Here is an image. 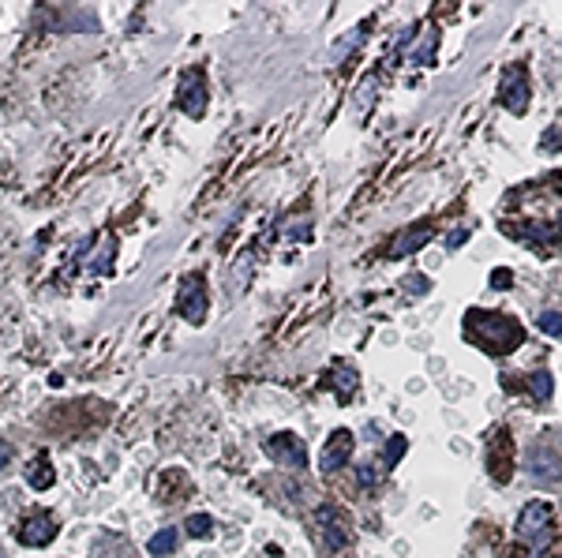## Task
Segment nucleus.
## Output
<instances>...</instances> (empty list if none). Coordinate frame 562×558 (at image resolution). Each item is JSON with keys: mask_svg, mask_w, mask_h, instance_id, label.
<instances>
[{"mask_svg": "<svg viewBox=\"0 0 562 558\" xmlns=\"http://www.w3.org/2000/svg\"><path fill=\"white\" fill-rule=\"evenodd\" d=\"M30 484H34L38 491H46L49 484H53V468H49V457L41 454L38 461H34V472H30Z\"/></svg>", "mask_w": 562, "mask_h": 558, "instance_id": "ddd939ff", "label": "nucleus"}, {"mask_svg": "<svg viewBox=\"0 0 562 558\" xmlns=\"http://www.w3.org/2000/svg\"><path fill=\"white\" fill-rule=\"evenodd\" d=\"M540 330L551 334V337H558L562 334V315L558 311H544V315H540Z\"/></svg>", "mask_w": 562, "mask_h": 558, "instance_id": "dca6fc26", "label": "nucleus"}, {"mask_svg": "<svg viewBox=\"0 0 562 558\" xmlns=\"http://www.w3.org/2000/svg\"><path fill=\"white\" fill-rule=\"evenodd\" d=\"M551 558H562V543L555 547V551H551Z\"/></svg>", "mask_w": 562, "mask_h": 558, "instance_id": "4be33fe9", "label": "nucleus"}, {"mask_svg": "<svg viewBox=\"0 0 562 558\" xmlns=\"http://www.w3.org/2000/svg\"><path fill=\"white\" fill-rule=\"evenodd\" d=\"M53 536H57V517H53L49 510H34L23 524H19V540L27 547H46Z\"/></svg>", "mask_w": 562, "mask_h": 558, "instance_id": "0eeeda50", "label": "nucleus"}, {"mask_svg": "<svg viewBox=\"0 0 562 558\" xmlns=\"http://www.w3.org/2000/svg\"><path fill=\"white\" fill-rule=\"evenodd\" d=\"M558 147H562V131H558V128H551L547 135L540 139V150H558Z\"/></svg>", "mask_w": 562, "mask_h": 558, "instance_id": "6ab92c4d", "label": "nucleus"}, {"mask_svg": "<svg viewBox=\"0 0 562 558\" xmlns=\"http://www.w3.org/2000/svg\"><path fill=\"white\" fill-rule=\"evenodd\" d=\"M517 536L528 547H544L551 540V502H528L517 521Z\"/></svg>", "mask_w": 562, "mask_h": 558, "instance_id": "f03ea898", "label": "nucleus"}, {"mask_svg": "<svg viewBox=\"0 0 562 558\" xmlns=\"http://www.w3.org/2000/svg\"><path fill=\"white\" fill-rule=\"evenodd\" d=\"M510 281H514L510 270H495V273H491V289H506Z\"/></svg>", "mask_w": 562, "mask_h": 558, "instance_id": "aec40b11", "label": "nucleus"}, {"mask_svg": "<svg viewBox=\"0 0 562 558\" xmlns=\"http://www.w3.org/2000/svg\"><path fill=\"white\" fill-rule=\"evenodd\" d=\"M528 386H533V397H536V401H547V397H551V375H547V371H533V375H528Z\"/></svg>", "mask_w": 562, "mask_h": 558, "instance_id": "2eb2a0df", "label": "nucleus"}, {"mask_svg": "<svg viewBox=\"0 0 562 558\" xmlns=\"http://www.w3.org/2000/svg\"><path fill=\"white\" fill-rule=\"evenodd\" d=\"M0 465H4V457H0Z\"/></svg>", "mask_w": 562, "mask_h": 558, "instance_id": "5701e85b", "label": "nucleus"}, {"mask_svg": "<svg viewBox=\"0 0 562 558\" xmlns=\"http://www.w3.org/2000/svg\"><path fill=\"white\" fill-rule=\"evenodd\" d=\"M177 311H180L188 322H196V326L207 319V278H203V273H188V278L180 281Z\"/></svg>", "mask_w": 562, "mask_h": 558, "instance_id": "7ed1b4c3", "label": "nucleus"}, {"mask_svg": "<svg viewBox=\"0 0 562 558\" xmlns=\"http://www.w3.org/2000/svg\"><path fill=\"white\" fill-rule=\"evenodd\" d=\"M405 289H413V292H427V289H431V281H427V278H409V281H405Z\"/></svg>", "mask_w": 562, "mask_h": 558, "instance_id": "412c9836", "label": "nucleus"}, {"mask_svg": "<svg viewBox=\"0 0 562 558\" xmlns=\"http://www.w3.org/2000/svg\"><path fill=\"white\" fill-rule=\"evenodd\" d=\"M502 105L510 109V113H517V116L528 109V79H525V68H514L510 79L502 83Z\"/></svg>", "mask_w": 562, "mask_h": 558, "instance_id": "6e6552de", "label": "nucleus"}, {"mask_svg": "<svg viewBox=\"0 0 562 558\" xmlns=\"http://www.w3.org/2000/svg\"><path fill=\"white\" fill-rule=\"evenodd\" d=\"M510 435L499 431L495 435V442H491V454H488V468H491V476L499 479V484H506L510 479Z\"/></svg>", "mask_w": 562, "mask_h": 558, "instance_id": "1a4fd4ad", "label": "nucleus"}, {"mask_svg": "<svg viewBox=\"0 0 562 558\" xmlns=\"http://www.w3.org/2000/svg\"><path fill=\"white\" fill-rule=\"evenodd\" d=\"M349 450H352V435L349 431H334L327 439V450H322V468L334 472V468H341L349 461Z\"/></svg>", "mask_w": 562, "mask_h": 558, "instance_id": "9d476101", "label": "nucleus"}, {"mask_svg": "<svg viewBox=\"0 0 562 558\" xmlns=\"http://www.w3.org/2000/svg\"><path fill=\"white\" fill-rule=\"evenodd\" d=\"M184 529H188V536H210V517H203V513H196V517H188V524H184Z\"/></svg>", "mask_w": 562, "mask_h": 558, "instance_id": "f3484780", "label": "nucleus"}, {"mask_svg": "<svg viewBox=\"0 0 562 558\" xmlns=\"http://www.w3.org/2000/svg\"><path fill=\"white\" fill-rule=\"evenodd\" d=\"M177 105L188 116H203V109H207V72H203V68H188L180 75Z\"/></svg>", "mask_w": 562, "mask_h": 558, "instance_id": "20e7f679", "label": "nucleus"}, {"mask_svg": "<svg viewBox=\"0 0 562 558\" xmlns=\"http://www.w3.org/2000/svg\"><path fill=\"white\" fill-rule=\"evenodd\" d=\"M172 547H177V532H172V529H165V532H158L154 540H150V554L165 558V554H172Z\"/></svg>", "mask_w": 562, "mask_h": 558, "instance_id": "4468645a", "label": "nucleus"}, {"mask_svg": "<svg viewBox=\"0 0 562 558\" xmlns=\"http://www.w3.org/2000/svg\"><path fill=\"white\" fill-rule=\"evenodd\" d=\"M330 379H334V386H338V393H341L345 401L352 397L356 382H360V379H356V371H352V367H345V364H334V367H330Z\"/></svg>", "mask_w": 562, "mask_h": 558, "instance_id": "f8f14e48", "label": "nucleus"}, {"mask_svg": "<svg viewBox=\"0 0 562 558\" xmlns=\"http://www.w3.org/2000/svg\"><path fill=\"white\" fill-rule=\"evenodd\" d=\"M465 337L472 345H480L491 356H506L525 341V330L517 326V319L502 311H469L465 315Z\"/></svg>", "mask_w": 562, "mask_h": 558, "instance_id": "f257e3e1", "label": "nucleus"}, {"mask_svg": "<svg viewBox=\"0 0 562 558\" xmlns=\"http://www.w3.org/2000/svg\"><path fill=\"white\" fill-rule=\"evenodd\" d=\"M528 476H533L536 484H558L562 461H558V454L551 450L547 442H536L533 450H528Z\"/></svg>", "mask_w": 562, "mask_h": 558, "instance_id": "423d86ee", "label": "nucleus"}, {"mask_svg": "<svg viewBox=\"0 0 562 558\" xmlns=\"http://www.w3.org/2000/svg\"><path fill=\"white\" fill-rule=\"evenodd\" d=\"M402 450H405V435H394L390 446H386V465H397V461H402Z\"/></svg>", "mask_w": 562, "mask_h": 558, "instance_id": "a211bd4d", "label": "nucleus"}, {"mask_svg": "<svg viewBox=\"0 0 562 558\" xmlns=\"http://www.w3.org/2000/svg\"><path fill=\"white\" fill-rule=\"evenodd\" d=\"M266 457H270V461H277V465H285V468H304V461H308L304 442H300L293 431L274 435V439L266 442Z\"/></svg>", "mask_w": 562, "mask_h": 558, "instance_id": "39448f33", "label": "nucleus"}, {"mask_svg": "<svg viewBox=\"0 0 562 558\" xmlns=\"http://www.w3.org/2000/svg\"><path fill=\"white\" fill-rule=\"evenodd\" d=\"M427 236H431V225L409 229V233L402 236V244H394V247H390V259H402V255H409V251H416L420 244H427Z\"/></svg>", "mask_w": 562, "mask_h": 558, "instance_id": "9b49d317", "label": "nucleus"}]
</instances>
